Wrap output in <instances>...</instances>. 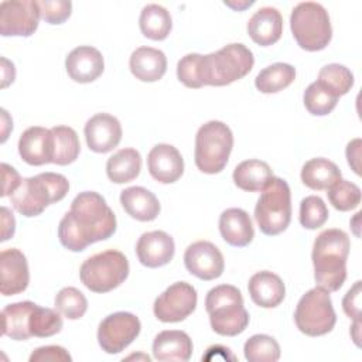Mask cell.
<instances>
[{
    "label": "cell",
    "mask_w": 362,
    "mask_h": 362,
    "mask_svg": "<svg viewBox=\"0 0 362 362\" xmlns=\"http://www.w3.org/2000/svg\"><path fill=\"white\" fill-rule=\"evenodd\" d=\"M85 139L89 150L109 153L122 140L120 122L109 113H96L85 124Z\"/></svg>",
    "instance_id": "16"
},
{
    "label": "cell",
    "mask_w": 362,
    "mask_h": 362,
    "mask_svg": "<svg viewBox=\"0 0 362 362\" xmlns=\"http://www.w3.org/2000/svg\"><path fill=\"white\" fill-rule=\"evenodd\" d=\"M129 66L136 79L141 82H156L167 71V57L163 51L153 47H139L129 59Z\"/></svg>",
    "instance_id": "24"
},
{
    "label": "cell",
    "mask_w": 362,
    "mask_h": 362,
    "mask_svg": "<svg viewBox=\"0 0 362 362\" xmlns=\"http://www.w3.org/2000/svg\"><path fill=\"white\" fill-rule=\"evenodd\" d=\"M219 232L223 240L235 247L247 246L255 236L252 219L245 209L229 208L219 216Z\"/></svg>",
    "instance_id": "22"
},
{
    "label": "cell",
    "mask_w": 362,
    "mask_h": 362,
    "mask_svg": "<svg viewBox=\"0 0 362 362\" xmlns=\"http://www.w3.org/2000/svg\"><path fill=\"white\" fill-rule=\"evenodd\" d=\"M201 54H187L177 64V76L187 88H202L201 82Z\"/></svg>",
    "instance_id": "41"
},
{
    "label": "cell",
    "mask_w": 362,
    "mask_h": 362,
    "mask_svg": "<svg viewBox=\"0 0 362 362\" xmlns=\"http://www.w3.org/2000/svg\"><path fill=\"white\" fill-rule=\"evenodd\" d=\"M255 219L267 236H276L287 229L291 221V192L283 178L273 175L264 187L255 206Z\"/></svg>",
    "instance_id": "8"
},
{
    "label": "cell",
    "mask_w": 362,
    "mask_h": 362,
    "mask_svg": "<svg viewBox=\"0 0 362 362\" xmlns=\"http://www.w3.org/2000/svg\"><path fill=\"white\" fill-rule=\"evenodd\" d=\"M62 318L57 310L44 308L37 304L30 318L31 337L48 338L62 329Z\"/></svg>",
    "instance_id": "39"
},
{
    "label": "cell",
    "mask_w": 362,
    "mask_h": 362,
    "mask_svg": "<svg viewBox=\"0 0 362 362\" xmlns=\"http://www.w3.org/2000/svg\"><path fill=\"white\" fill-rule=\"evenodd\" d=\"M297 328L308 337H321L332 331L337 314L329 293L321 287L308 290L297 303L294 311Z\"/></svg>",
    "instance_id": "10"
},
{
    "label": "cell",
    "mask_w": 362,
    "mask_h": 362,
    "mask_svg": "<svg viewBox=\"0 0 362 362\" xmlns=\"http://www.w3.org/2000/svg\"><path fill=\"white\" fill-rule=\"evenodd\" d=\"M351 242L341 229H325L314 240L313 264L317 287L338 291L346 279V259Z\"/></svg>",
    "instance_id": "2"
},
{
    "label": "cell",
    "mask_w": 362,
    "mask_h": 362,
    "mask_svg": "<svg viewBox=\"0 0 362 362\" xmlns=\"http://www.w3.org/2000/svg\"><path fill=\"white\" fill-rule=\"evenodd\" d=\"M184 264L191 274L205 281L221 277L225 269L221 250L208 240L191 243L184 253Z\"/></svg>",
    "instance_id": "14"
},
{
    "label": "cell",
    "mask_w": 362,
    "mask_h": 362,
    "mask_svg": "<svg viewBox=\"0 0 362 362\" xmlns=\"http://www.w3.org/2000/svg\"><path fill=\"white\" fill-rule=\"evenodd\" d=\"M72 358L68 351L58 345L40 346L30 355V362H71Z\"/></svg>",
    "instance_id": "43"
},
{
    "label": "cell",
    "mask_w": 362,
    "mask_h": 362,
    "mask_svg": "<svg viewBox=\"0 0 362 362\" xmlns=\"http://www.w3.org/2000/svg\"><path fill=\"white\" fill-rule=\"evenodd\" d=\"M1 175H3V191H1V197H7L11 195L18 185L21 184V177L20 174L16 171V168H13L11 165L3 163L1 164Z\"/></svg>",
    "instance_id": "45"
},
{
    "label": "cell",
    "mask_w": 362,
    "mask_h": 362,
    "mask_svg": "<svg viewBox=\"0 0 362 362\" xmlns=\"http://www.w3.org/2000/svg\"><path fill=\"white\" fill-rule=\"evenodd\" d=\"M232 147V130L223 122H206L195 136V165L205 174H218L228 164Z\"/></svg>",
    "instance_id": "7"
},
{
    "label": "cell",
    "mask_w": 362,
    "mask_h": 362,
    "mask_svg": "<svg viewBox=\"0 0 362 362\" xmlns=\"http://www.w3.org/2000/svg\"><path fill=\"white\" fill-rule=\"evenodd\" d=\"M175 253L174 239L164 230H151L143 233L136 245L139 262L150 269L168 264Z\"/></svg>",
    "instance_id": "17"
},
{
    "label": "cell",
    "mask_w": 362,
    "mask_h": 362,
    "mask_svg": "<svg viewBox=\"0 0 362 362\" xmlns=\"http://www.w3.org/2000/svg\"><path fill=\"white\" fill-rule=\"evenodd\" d=\"M359 328H361V320H354V325L351 328V334H352V339L354 342L359 346Z\"/></svg>",
    "instance_id": "49"
},
{
    "label": "cell",
    "mask_w": 362,
    "mask_h": 362,
    "mask_svg": "<svg viewBox=\"0 0 362 362\" xmlns=\"http://www.w3.org/2000/svg\"><path fill=\"white\" fill-rule=\"evenodd\" d=\"M328 208L325 202L317 197H305L300 204V223L305 229H318L328 219Z\"/></svg>",
    "instance_id": "40"
},
{
    "label": "cell",
    "mask_w": 362,
    "mask_h": 362,
    "mask_svg": "<svg viewBox=\"0 0 362 362\" xmlns=\"http://www.w3.org/2000/svg\"><path fill=\"white\" fill-rule=\"evenodd\" d=\"M344 313L352 320H361V281H355V284L346 291L342 300Z\"/></svg>",
    "instance_id": "44"
},
{
    "label": "cell",
    "mask_w": 362,
    "mask_h": 362,
    "mask_svg": "<svg viewBox=\"0 0 362 362\" xmlns=\"http://www.w3.org/2000/svg\"><path fill=\"white\" fill-rule=\"evenodd\" d=\"M317 82L339 98L346 95L354 86V74L345 65L328 64L320 69Z\"/></svg>",
    "instance_id": "34"
},
{
    "label": "cell",
    "mask_w": 362,
    "mask_h": 362,
    "mask_svg": "<svg viewBox=\"0 0 362 362\" xmlns=\"http://www.w3.org/2000/svg\"><path fill=\"white\" fill-rule=\"evenodd\" d=\"M225 4L226 6H229V7H232L233 10H238V11H240V10H243V8H246V7H250L252 4H253V1H238V3H233V1H225Z\"/></svg>",
    "instance_id": "50"
},
{
    "label": "cell",
    "mask_w": 362,
    "mask_h": 362,
    "mask_svg": "<svg viewBox=\"0 0 362 362\" xmlns=\"http://www.w3.org/2000/svg\"><path fill=\"white\" fill-rule=\"evenodd\" d=\"M37 307L33 301H18L6 305L1 310V334L14 339L25 341L31 338L30 318Z\"/></svg>",
    "instance_id": "27"
},
{
    "label": "cell",
    "mask_w": 362,
    "mask_h": 362,
    "mask_svg": "<svg viewBox=\"0 0 362 362\" xmlns=\"http://www.w3.org/2000/svg\"><path fill=\"white\" fill-rule=\"evenodd\" d=\"M247 290L252 301L262 308H274L286 297L283 280L269 270L255 273L249 280Z\"/></svg>",
    "instance_id": "23"
},
{
    "label": "cell",
    "mask_w": 362,
    "mask_h": 362,
    "mask_svg": "<svg viewBox=\"0 0 362 362\" xmlns=\"http://www.w3.org/2000/svg\"><path fill=\"white\" fill-rule=\"evenodd\" d=\"M341 180V170L328 158L317 157L308 160L301 168V181L314 191L328 189Z\"/></svg>",
    "instance_id": "30"
},
{
    "label": "cell",
    "mask_w": 362,
    "mask_h": 362,
    "mask_svg": "<svg viewBox=\"0 0 362 362\" xmlns=\"http://www.w3.org/2000/svg\"><path fill=\"white\" fill-rule=\"evenodd\" d=\"M327 191L329 204L341 212L355 209L361 204V188L348 180H338Z\"/></svg>",
    "instance_id": "38"
},
{
    "label": "cell",
    "mask_w": 362,
    "mask_h": 362,
    "mask_svg": "<svg viewBox=\"0 0 362 362\" xmlns=\"http://www.w3.org/2000/svg\"><path fill=\"white\" fill-rule=\"evenodd\" d=\"M37 3L41 18L48 24H62L72 11V3L68 0H40Z\"/></svg>",
    "instance_id": "42"
},
{
    "label": "cell",
    "mask_w": 362,
    "mask_h": 362,
    "mask_svg": "<svg viewBox=\"0 0 362 362\" xmlns=\"http://www.w3.org/2000/svg\"><path fill=\"white\" fill-rule=\"evenodd\" d=\"M303 100L308 113L314 116H325L335 109L338 103V96L331 93L327 88L315 81L310 83L305 89Z\"/></svg>",
    "instance_id": "36"
},
{
    "label": "cell",
    "mask_w": 362,
    "mask_h": 362,
    "mask_svg": "<svg viewBox=\"0 0 362 362\" xmlns=\"http://www.w3.org/2000/svg\"><path fill=\"white\" fill-rule=\"evenodd\" d=\"M129 276L127 257L119 250H105L88 257L81 269L82 284L93 293H107L119 287Z\"/></svg>",
    "instance_id": "9"
},
{
    "label": "cell",
    "mask_w": 362,
    "mask_h": 362,
    "mask_svg": "<svg viewBox=\"0 0 362 362\" xmlns=\"http://www.w3.org/2000/svg\"><path fill=\"white\" fill-rule=\"evenodd\" d=\"M140 320L127 311H117L105 317L98 328V342L102 351L115 355L127 348L140 334Z\"/></svg>",
    "instance_id": "11"
},
{
    "label": "cell",
    "mask_w": 362,
    "mask_h": 362,
    "mask_svg": "<svg viewBox=\"0 0 362 362\" xmlns=\"http://www.w3.org/2000/svg\"><path fill=\"white\" fill-rule=\"evenodd\" d=\"M290 28L297 44L305 51H321L332 38L328 11L315 1L298 3L290 16Z\"/></svg>",
    "instance_id": "6"
},
{
    "label": "cell",
    "mask_w": 362,
    "mask_h": 362,
    "mask_svg": "<svg viewBox=\"0 0 362 362\" xmlns=\"http://www.w3.org/2000/svg\"><path fill=\"white\" fill-rule=\"evenodd\" d=\"M139 25L144 37L153 41H161L168 37L173 28V20L163 6L147 4L140 13Z\"/></svg>",
    "instance_id": "31"
},
{
    "label": "cell",
    "mask_w": 362,
    "mask_h": 362,
    "mask_svg": "<svg viewBox=\"0 0 362 362\" xmlns=\"http://www.w3.org/2000/svg\"><path fill=\"white\" fill-rule=\"evenodd\" d=\"M18 154L30 165H42L54 160V134L51 129L33 126L18 140Z\"/></svg>",
    "instance_id": "18"
},
{
    "label": "cell",
    "mask_w": 362,
    "mask_h": 362,
    "mask_svg": "<svg viewBox=\"0 0 362 362\" xmlns=\"http://www.w3.org/2000/svg\"><path fill=\"white\" fill-rule=\"evenodd\" d=\"M197 301V290L187 281H177L156 298L153 311L161 322H180L194 313Z\"/></svg>",
    "instance_id": "12"
},
{
    "label": "cell",
    "mask_w": 362,
    "mask_h": 362,
    "mask_svg": "<svg viewBox=\"0 0 362 362\" xmlns=\"http://www.w3.org/2000/svg\"><path fill=\"white\" fill-rule=\"evenodd\" d=\"M115 232L116 216L95 191L79 192L58 226L59 242L71 252H82L92 243L109 239Z\"/></svg>",
    "instance_id": "1"
},
{
    "label": "cell",
    "mask_w": 362,
    "mask_h": 362,
    "mask_svg": "<svg viewBox=\"0 0 362 362\" xmlns=\"http://www.w3.org/2000/svg\"><path fill=\"white\" fill-rule=\"evenodd\" d=\"M192 355V341L189 335L180 329H167L156 335L153 342V356L157 361H189Z\"/></svg>",
    "instance_id": "25"
},
{
    "label": "cell",
    "mask_w": 362,
    "mask_h": 362,
    "mask_svg": "<svg viewBox=\"0 0 362 362\" xmlns=\"http://www.w3.org/2000/svg\"><path fill=\"white\" fill-rule=\"evenodd\" d=\"M249 37L262 47L276 44L283 34V17L274 7L259 8L247 21Z\"/></svg>",
    "instance_id": "21"
},
{
    "label": "cell",
    "mask_w": 362,
    "mask_h": 362,
    "mask_svg": "<svg viewBox=\"0 0 362 362\" xmlns=\"http://www.w3.org/2000/svg\"><path fill=\"white\" fill-rule=\"evenodd\" d=\"M141 170V156L136 148L127 147L116 151L107 158L106 174L115 184L130 182L139 177Z\"/></svg>",
    "instance_id": "29"
},
{
    "label": "cell",
    "mask_w": 362,
    "mask_h": 362,
    "mask_svg": "<svg viewBox=\"0 0 362 362\" xmlns=\"http://www.w3.org/2000/svg\"><path fill=\"white\" fill-rule=\"evenodd\" d=\"M296 79V69L286 62H276L263 68L256 79L255 86L262 93H276L293 83Z\"/></svg>",
    "instance_id": "32"
},
{
    "label": "cell",
    "mask_w": 362,
    "mask_h": 362,
    "mask_svg": "<svg viewBox=\"0 0 362 362\" xmlns=\"http://www.w3.org/2000/svg\"><path fill=\"white\" fill-rule=\"evenodd\" d=\"M54 160L57 165H68L74 163L81 151V144L76 132L69 126H54Z\"/></svg>",
    "instance_id": "33"
},
{
    "label": "cell",
    "mask_w": 362,
    "mask_h": 362,
    "mask_svg": "<svg viewBox=\"0 0 362 362\" xmlns=\"http://www.w3.org/2000/svg\"><path fill=\"white\" fill-rule=\"evenodd\" d=\"M1 75H3V81H1V88L8 86L10 83H13L14 78H16V69L13 62H10L8 59H6L4 57L1 58Z\"/></svg>",
    "instance_id": "48"
},
{
    "label": "cell",
    "mask_w": 362,
    "mask_h": 362,
    "mask_svg": "<svg viewBox=\"0 0 362 362\" xmlns=\"http://www.w3.org/2000/svg\"><path fill=\"white\" fill-rule=\"evenodd\" d=\"M55 310L68 320H79L88 310V300L75 287H64L54 300Z\"/></svg>",
    "instance_id": "37"
},
{
    "label": "cell",
    "mask_w": 362,
    "mask_h": 362,
    "mask_svg": "<svg viewBox=\"0 0 362 362\" xmlns=\"http://www.w3.org/2000/svg\"><path fill=\"white\" fill-rule=\"evenodd\" d=\"M65 68L72 81L89 83L102 75L105 62L99 49L90 45H81L68 54Z\"/></svg>",
    "instance_id": "20"
},
{
    "label": "cell",
    "mask_w": 362,
    "mask_h": 362,
    "mask_svg": "<svg viewBox=\"0 0 362 362\" xmlns=\"http://www.w3.org/2000/svg\"><path fill=\"white\" fill-rule=\"evenodd\" d=\"M205 308L212 329L223 337L242 334L249 325V313L243 307V297L238 287L221 284L211 288L205 298Z\"/></svg>",
    "instance_id": "5"
},
{
    "label": "cell",
    "mask_w": 362,
    "mask_h": 362,
    "mask_svg": "<svg viewBox=\"0 0 362 362\" xmlns=\"http://www.w3.org/2000/svg\"><path fill=\"white\" fill-rule=\"evenodd\" d=\"M233 182L238 188L249 192L263 191L273 177V171L266 161L250 158L238 164L233 170Z\"/></svg>",
    "instance_id": "28"
},
{
    "label": "cell",
    "mask_w": 362,
    "mask_h": 362,
    "mask_svg": "<svg viewBox=\"0 0 362 362\" xmlns=\"http://www.w3.org/2000/svg\"><path fill=\"white\" fill-rule=\"evenodd\" d=\"M1 242L7 240L8 238H11L14 235V229H16V221L13 214L8 211V208L1 206Z\"/></svg>",
    "instance_id": "47"
},
{
    "label": "cell",
    "mask_w": 362,
    "mask_h": 362,
    "mask_svg": "<svg viewBox=\"0 0 362 362\" xmlns=\"http://www.w3.org/2000/svg\"><path fill=\"white\" fill-rule=\"evenodd\" d=\"M120 204L127 215L140 222L154 221L160 214L157 197L144 187H129L120 192Z\"/></svg>",
    "instance_id": "26"
},
{
    "label": "cell",
    "mask_w": 362,
    "mask_h": 362,
    "mask_svg": "<svg viewBox=\"0 0 362 362\" xmlns=\"http://www.w3.org/2000/svg\"><path fill=\"white\" fill-rule=\"evenodd\" d=\"M147 168L156 181L161 184H173L184 173V160L174 146L161 143L150 150L147 156Z\"/></svg>",
    "instance_id": "19"
},
{
    "label": "cell",
    "mask_w": 362,
    "mask_h": 362,
    "mask_svg": "<svg viewBox=\"0 0 362 362\" xmlns=\"http://www.w3.org/2000/svg\"><path fill=\"white\" fill-rule=\"evenodd\" d=\"M255 64L252 51L240 42L228 44L216 52L201 55L202 86H225L246 76Z\"/></svg>",
    "instance_id": "4"
},
{
    "label": "cell",
    "mask_w": 362,
    "mask_h": 362,
    "mask_svg": "<svg viewBox=\"0 0 362 362\" xmlns=\"http://www.w3.org/2000/svg\"><path fill=\"white\" fill-rule=\"evenodd\" d=\"M69 182L58 173H41L23 178L18 188L10 195V202L17 212L31 218L40 215L49 204L65 198Z\"/></svg>",
    "instance_id": "3"
},
{
    "label": "cell",
    "mask_w": 362,
    "mask_h": 362,
    "mask_svg": "<svg viewBox=\"0 0 362 362\" xmlns=\"http://www.w3.org/2000/svg\"><path fill=\"white\" fill-rule=\"evenodd\" d=\"M30 281L28 263L24 253L16 247L0 253V291L4 297L23 293Z\"/></svg>",
    "instance_id": "15"
},
{
    "label": "cell",
    "mask_w": 362,
    "mask_h": 362,
    "mask_svg": "<svg viewBox=\"0 0 362 362\" xmlns=\"http://www.w3.org/2000/svg\"><path fill=\"white\" fill-rule=\"evenodd\" d=\"M40 17L34 0H4L0 3V33L3 37H30L38 28Z\"/></svg>",
    "instance_id": "13"
},
{
    "label": "cell",
    "mask_w": 362,
    "mask_h": 362,
    "mask_svg": "<svg viewBox=\"0 0 362 362\" xmlns=\"http://www.w3.org/2000/svg\"><path fill=\"white\" fill-rule=\"evenodd\" d=\"M346 158L351 168L359 175L361 167H359V158H361V139H354L346 146Z\"/></svg>",
    "instance_id": "46"
},
{
    "label": "cell",
    "mask_w": 362,
    "mask_h": 362,
    "mask_svg": "<svg viewBox=\"0 0 362 362\" xmlns=\"http://www.w3.org/2000/svg\"><path fill=\"white\" fill-rule=\"evenodd\" d=\"M243 354L249 362H276L280 358V345L270 335L256 334L245 342Z\"/></svg>",
    "instance_id": "35"
}]
</instances>
